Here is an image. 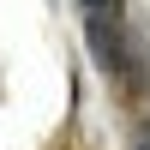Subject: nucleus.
Returning a JSON list of instances; mask_svg holds the SVG:
<instances>
[{"label":"nucleus","instance_id":"nucleus-1","mask_svg":"<svg viewBox=\"0 0 150 150\" xmlns=\"http://www.w3.org/2000/svg\"><path fill=\"white\" fill-rule=\"evenodd\" d=\"M84 36H90V54H96V66H102L108 78H120V84H132V78H138V66L126 60L120 12H108V18H84Z\"/></svg>","mask_w":150,"mask_h":150},{"label":"nucleus","instance_id":"nucleus-2","mask_svg":"<svg viewBox=\"0 0 150 150\" xmlns=\"http://www.w3.org/2000/svg\"><path fill=\"white\" fill-rule=\"evenodd\" d=\"M84 18H108V12H120V0H78Z\"/></svg>","mask_w":150,"mask_h":150},{"label":"nucleus","instance_id":"nucleus-3","mask_svg":"<svg viewBox=\"0 0 150 150\" xmlns=\"http://www.w3.org/2000/svg\"><path fill=\"white\" fill-rule=\"evenodd\" d=\"M138 150H150V126H144V132H138Z\"/></svg>","mask_w":150,"mask_h":150}]
</instances>
